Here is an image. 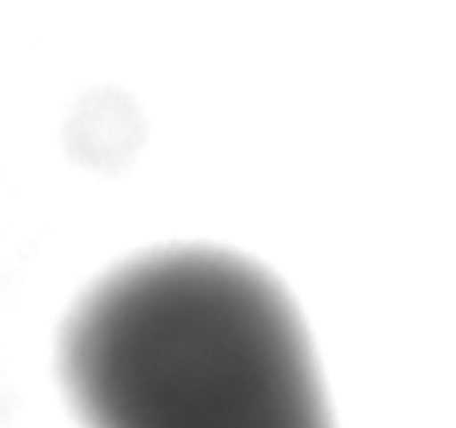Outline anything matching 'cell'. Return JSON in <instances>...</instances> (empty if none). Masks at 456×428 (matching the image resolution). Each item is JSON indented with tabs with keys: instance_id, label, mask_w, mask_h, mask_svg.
Here are the masks:
<instances>
[{
	"instance_id": "cell-1",
	"label": "cell",
	"mask_w": 456,
	"mask_h": 428,
	"mask_svg": "<svg viewBox=\"0 0 456 428\" xmlns=\"http://www.w3.org/2000/svg\"><path fill=\"white\" fill-rule=\"evenodd\" d=\"M61 381L85 428H332L297 304L221 248L109 272L61 333Z\"/></svg>"
}]
</instances>
